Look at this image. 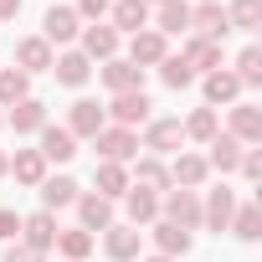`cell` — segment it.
I'll return each mask as SVG.
<instances>
[{"mask_svg":"<svg viewBox=\"0 0 262 262\" xmlns=\"http://www.w3.org/2000/svg\"><path fill=\"white\" fill-rule=\"evenodd\" d=\"M21 98H31V77L21 67H0V108H16Z\"/></svg>","mask_w":262,"mask_h":262,"instance_id":"cell-32","label":"cell"},{"mask_svg":"<svg viewBox=\"0 0 262 262\" xmlns=\"http://www.w3.org/2000/svg\"><path fill=\"white\" fill-rule=\"evenodd\" d=\"M165 57H170V41H165L155 26H144V31L128 36V62H134V67H160Z\"/></svg>","mask_w":262,"mask_h":262,"instance_id":"cell-7","label":"cell"},{"mask_svg":"<svg viewBox=\"0 0 262 262\" xmlns=\"http://www.w3.org/2000/svg\"><path fill=\"white\" fill-rule=\"evenodd\" d=\"M236 170H242V175H247V180L257 185V180H262V149H257V144H247V149H242V165H236Z\"/></svg>","mask_w":262,"mask_h":262,"instance_id":"cell-39","label":"cell"},{"mask_svg":"<svg viewBox=\"0 0 262 262\" xmlns=\"http://www.w3.org/2000/svg\"><path fill=\"white\" fill-rule=\"evenodd\" d=\"M155 31L170 41V36H185L190 31V6H185V0H165V6H160V16H155Z\"/></svg>","mask_w":262,"mask_h":262,"instance_id":"cell-26","label":"cell"},{"mask_svg":"<svg viewBox=\"0 0 262 262\" xmlns=\"http://www.w3.org/2000/svg\"><path fill=\"white\" fill-rule=\"evenodd\" d=\"M93 185H98L103 201H123V190H128V165H108V160H98Z\"/></svg>","mask_w":262,"mask_h":262,"instance_id":"cell-25","label":"cell"},{"mask_svg":"<svg viewBox=\"0 0 262 262\" xmlns=\"http://www.w3.org/2000/svg\"><path fill=\"white\" fill-rule=\"evenodd\" d=\"M128 185H139V190H155V195H165V190H170V170H165L155 155H144V160L134 165V175H128Z\"/></svg>","mask_w":262,"mask_h":262,"instance_id":"cell-27","label":"cell"},{"mask_svg":"<svg viewBox=\"0 0 262 262\" xmlns=\"http://www.w3.org/2000/svg\"><path fill=\"white\" fill-rule=\"evenodd\" d=\"M72 206H77V221H82V231H108V226H113V201H103L98 190L77 195Z\"/></svg>","mask_w":262,"mask_h":262,"instance_id":"cell-16","label":"cell"},{"mask_svg":"<svg viewBox=\"0 0 262 262\" xmlns=\"http://www.w3.org/2000/svg\"><path fill=\"white\" fill-rule=\"evenodd\" d=\"M236 82H242V88H257V82H262V47H242V57H236Z\"/></svg>","mask_w":262,"mask_h":262,"instance_id":"cell-37","label":"cell"},{"mask_svg":"<svg viewBox=\"0 0 262 262\" xmlns=\"http://www.w3.org/2000/svg\"><path fill=\"white\" fill-rule=\"evenodd\" d=\"M231 211H236V190H231V185H216V190L201 201V226L226 231V226H231Z\"/></svg>","mask_w":262,"mask_h":262,"instance_id":"cell-11","label":"cell"},{"mask_svg":"<svg viewBox=\"0 0 262 262\" xmlns=\"http://www.w3.org/2000/svg\"><path fill=\"white\" fill-rule=\"evenodd\" d=\"M206 149H211V155H206V165H211V170H221V175H231V170L242 165V149H247V144H236L231 134H216Z\"/></svg>","mask_w":262,"mask_h":262,"instance_id":"cell-28","label":"cell"},{"mask_svg":"<svg viewBox=\"0 0 262 262\" xmlns=\"http://www.w3.org/2000/svg\"><path fill=\"white\" fill-rule=\"evenodd\" d=\"M21 16V0H0V21H16Z\"/></svg>","mask_w":262,"mask_h":262,"instance_id":"cell-43","label":"cell"},{"mask_svg":"<svg viewBox=\"0 0 262 262\" xmlns=\"http://www.w3.org/2000/svg\"><path fill=\"white\" fill-rule=\"evenodd\" d=\"M82 36V16L72 11V6H52L47 16H41V41L47 47H67V41H77Z\"/></svg>","mask_w":262,"mask_h":262,"instance_id":"cell-3","label":"cell"},{"mask_svg":"<svg viewBox=\"0 0 262 262\" xmlns=\"http://www.w3.org/2000/svg\"><path fill=\"white\" fill-rule=\"evenodd\" d=\"M190 36H206V41H226L231 36V21H226L221 0H201V6H190Z\"/></svg>","mask_w":262,"mask_h":262,"instance_id":"cell-2","label":"cell"},{"mask_svg":"<svg viewBox=\"0 0 262 262\" xmlns=\"http://www.w3.org/2000/svg\"><path fill=\"white\" fill-rule=\"evenodd\" d=\"M149 236H155L160 257H185V252H190V242H195V236H190V231H180L175 221H155V231H149Z\"/></svg>","mask_w":262,"mask_h":262,"instance_id":"cell-31","label":"cell"},{"mask_svg":"<svg viewBox=\"0 0 262 262\" xmlns=\"http://www.w3.org/2000/svg\"><path fill=\"white\" fill-rule=\"evenodd\" d=\"M103 88L108 93H134V88H144V67H134L128 57H108L103 62Z\"/></svg>","mask_w":262,"mask_h":262,"instance_id":"cell-15","label":"cell"},{"mask_svg":"<svg viewBox=\"0 0 262 262\" xmlns=\"http://www.w3.org/2000/svg\"><path fill=\"white\" fill-rule=\"evenodd\" d=\"M57 252H62L67 262H82V257L93 252V231H82V226H72V231H57Z\"/></svg>","mask_w":262,"mask_h":262,"instance_id":"cell-36","label":"cell"},{"mask_svg":"<svg viewBox=\"0 0 262 262\" xmlns=\"http://www.w3.org/2000/svg\"><path fill=\"white\" fill-rule=\"evenodd\" d=\"M149 108H155V103H149V93H144V88H134V93H113V103H108L103 113H108L118 128H134V123H149Z\"/></svg>","mask_w":262,"mask_h":262,"instance_id":"cell-5","label":"cell"},{"mask_svg":"<svg viewBox=\"0 0 262 262\" xmlns=\"http://www.w3.org/2000/svg\"><path fill=\"white\" fill-rule=\"evenodd\" d=\"M6 262H47V252H31L26 242H11L6 247Z\"/></svg>","mask_w":262,"mask_h":262,"instance_id":"cell-41","label":"cell"},{"mask_svg":"<svg viewBox=\"0 0 262 262\" xmlns=\"http://www.w3.org/2000/svg\"><path fill=\"white\" fill-rule=\"evenodd\" d=\"M6 175H16L21 185H41V180H47V160H41V149H16Z\"/></svg>","mask_w":262,"mask_h":262,"instance_id":"cell-29","label":"cell"},{"mask_svg":"<svg viewBox=\"0 0 262 262\" xmlns=\"http://www.w3.org/2000/svg\"><path fill=\"white\" fill-rule=\"evenodd\" d=\"M103 123H108V113H103L93 98H77V103L67 108V134H72V139H98Z\"/></svg>","mask_w":262,"mask_h":262,"instance_id":"cell-9","label":"cell"},{"mask_svg":"<svg viewBox=\"0 0 262 262\" xmlns=\"http://www.w3.org/2000/svg\"><path fill=\"white\" fill-rule=\"evenodd\" d=\"M52 57H57V52H52L41 36H21V41H16V67H21L26 77H31V72H52Z\"/></svg>","mask_w":262,"mask_h":262,"instance_id":"cell-18","label":"cell"},{"mask_svg":"<svg viewBox=\"0 0 262 262\" xmlns=\"http://www.w3.org/2000/svg\"><path fill=\"white\" fill-rule=\"evenodd\" d=\"M123 211H128V226H149V221H160V195L128 185L123 190Z\"/></svg>","mask_w":262,"mask_h":262,"instance_id":"cell-20","label":"cell"},{"mask_svg":"<svg viewBox=\"0 0 262 262\" xmlns=\"http://www.w3.org/2000/svg\"><path fill=\"white\" fill-rule=\"evenodd\" d=\"M6 123L16 128V134H41V128H47V103H36V98H21V103L6 113Z\"/></svg>","mask_w":262,"mask_h":262,"instance_id":"cell-22","label":"cell"},{"mask_svg":"<svg viewBox=\"0 0 262 262\" xmlns=\"http://www.w3.org/2000/svg\"><path fill=\"white\" fill-rule=\"evenodd\" d=\"M236 98H242V82H236V72H226V67L206 72V108H221V103H236Z\"/></svg>","mask_w":262,"mask_h":262,"instance_id":"cell-24","label":"cell"},{"mask_svg":"<svg viewBox=\"0 0 262 262\" xmlns=\"http://www.w3.org/2000/svg\"><path fill=\"white\" fill-rule=\"evenodd\" d=\"M160 82L180 93V88H190V82H195V72L185 67V57H165V62H160Z\"/></svg>","mask_w":262,"mask_h":262,"instance_id":"cell-38","label":"cell"},{"mask_svg":"<svg viewBox=\"0 0 262 262\" xmlns=\"http://www.w3.org/2000/svg\"><path fill=\"white\" fill-rule=\"evenodd\" d=\"M52 72H57L62 88H82V82L93 77V62H88L82 52H62V57H52Z\"/></svg>","mask_w":262,"mask_h":262,"instance_id":"cell-23","label":"cell"},{"mask_svg":"<svg viewBox=\"0 0 262 262\" xmlns=\"http://www.w3.org/2000/svg\"><path fill=\"white\" fill-rule=\"evenodd\" d=\"M149 6H165V0H149Z\"/></svg>","mask_w":262,"mask_h":262,"instance_id":"cell-46","label":"cell"},{"mask_svg":"<svg viewBox=\"0 0 262 262\" xmlns=\"http://www.w3.org/2000/svg\"><path fill=\"white\" fill-rule=\"evenodd\" d=\"M36 149H41V160H47V165H67V160L77 155V139L67 134V128L47 123V128H41V144H36Z\"/></svg>","mask_w":262,"mask_h":262,"instance_id":"cell-21","label":"cell"},{"mask_svg":"<svg viewBox=\"0 0 262 262\" xmlns=\"http://www.w3.org/2000/svg\"><path fill=\"white\" fill-rule=\"evenodd\" d=\"M108 6H113V0H77L72 11H77L82 21H103V16H108Z\"/></svg>","mask_w":262,"mask_h":262,"instance_id":"cell-40","label":"cell"},{"mask_svg":"<svg viewBox=\"0 0 262 262\" xmlns=\"http://www.w3.org/2000/svg\"><path fill=\"white\" fill-rule=\"evenodd\" d=\"M57 216L52 211H36V216H21V242L31 247V252H52L57 247Z\"/></svg>","mask_w":262,"mask_h":262,"instance_id":"cell-12","label":"cell"},{"mask_svg":"<svg viewBox=\"0 0 262 262\" xmlns=\"http://www.w3.org/2000/svg\"><path fill=\"white\" fill-rule=\"evenodd\" d=\"M144 262H175V257H160V252H155V257H144Z\"/></svg>","mask_w":262,"mask_h":262,"instance_id":"cell-45","label":"cell"},{"mask_svg":"<svg viewBox=\"0 0 262 262\" xmlns=\"http://www.w3.org/2000/svg\"><path fill=\"white\" fill-rule=\"evenodd\" d=\"M6 170H11V155H6V149H0V175H6Z\"/></svg>","mask_w":262,"mask_h":262,"instance_id":"cell-44","label":"cell"},{"mask_svg":"<svg viewBox=\"0 0 262 262\" xmlns=\"http://www.w3.org/2000/svg\"><path fill=\"white\" fill-rule=\"evenodd\" d=\"M139 247H144V231H139V226H128V221H113V226L103 231V252H108L113 262H134Z\"/></svg>","mask_w":262,"mask_h":262,"instance_id":"cell-6","label":"cell"},{"mask_svg":"<svg viewBox=\"0 0 262 262\" xmlns=\"http://www.w3.org/2000/svg\"><path fill=\"white\" fill-rule=\"evenodd\" d=\"M36 190H41V206H47V211H57V206H72V201L82 195L72 175H47V180H41Z\"/></svg>","mask_w":262,"mask_h":262,"instance_id":"cell-30","label":"cell"},{"mask_svg":"<svg viewBox=\"0 0 262 262\" xmlns=\"http://www.w3.org/2000/svg\"><path fill=\"white\" fill-rule=\"evenodd\" d=\"M108 16H113V31H118V36H123V31L134 36V31L149 26V0H113Z\"/></svg>","mask_w":262,"mask_h":262,"instance_id":"cell-17","label":"cell"},{"mask_svg":"<svg viewBox=\"0 0 262 262\" xmlns=\"http://www.w3.org/2000/svg\"><path fill=\"white\" fill-rule=\"evenodd\" d=\"M180 144H185L180 118H149V128H144V149H155V160H160V155H180Z\"/></svg>","mask_w":262,"mask_h":262,"instance_id":"cell-8","label":"cell"},{"mask_svg":"<svg viewBox=\"0 0 262 262\" xmlns=\"http://www.w3.org/2000/svg\"><path fill=\"white\" fill-rule=\"evenodd\" d=\"M160 211H165V221H175L180 231H195V226H201V195H195V190H175V185H170V190L160 195Z\"/></svg>","mask_w":262,"mask_h":262,"instance_id":"cell-4","label":"cell"},{"mask_svg":"<svg viewBox=\"0 0 262 262\" xmlns=\"http://www.w3.org/2000/svg\"><path fill=\"white\" fill-rule=\"evenodd\" d=\"M0 242H21V216L16 211H0Z\"/></svg>","mask_w":262,"mask_h":262,"instance_id":"cell-42","label":"cell"},{"mask_svg":"<svg viewBox=\"0 0 262 262\" xmlns=\"http://www.w3.org/2000/svg\"><path fill=\"white\" fill-rule=\"evenodd\" d=\"M226 21H231V31H257L262 26V0H231Z\"/></svg>","mask_w":262,"mask_h":262,"instance_id":"cell-35","label":"cell"},{"mask_svg":"<svg viewBox=\"0 0 262 262\" xmlns=\"http://www.w3.org/2000/svg\"><path fill=\"white\" fill-rule=\"evenodd\" d=\"M0 123H6V113H0Z\"/></svg>","mask_w":262,"mask_h":262,"instance_id":"cell-47","label":"cell"},{"mask_svg":"<svg viewBox=\"0 0 262 262\" xmlns=\"http://www.w3.org/2000/svg\"><path fill=\"white\" fill-rule=\"evenodd\" d=\"M93 144H98V155L108 165H128V160L139 155V134H134V128H118V123H103Z\"/></svg>","mask_w":262,"mask_h":262,"instance_id":"cell-1","label":"cell"},{"mask_svg":"<svg viewBox=\"0 0 262 262\" xmlns=\"http://www.w3.org/2000/svg\"><path fill=\"white\" fill-rule=\"evenodd\" d=\"M82 57L88 62H108V57H118V31L113 26H103V21H93V26H82Z\"/></svg>","mask_w":262,"mask_h":262,"instance_id":"cell-13","label":"cell"},{"mask_svg":"<svg viewBox=\"0 0 262 262\" xmlns=\"http://www.w3.org/2000/svg\"><path fill=\"white\" fill-rule=\"evenodd\" d=\"M180 128H185V139H195V144H211V139L221 134V123H216V108H195V113H190Z\"/></svg>","mask_w":262,"mask_h":262,"instance_id":"cell-33","label":"cell"},{"mask_svg":"<svg viewBox=\"0 0 262 262\" xmlns=\"http://www.w3.org/2000/svg\"><path fill=\"white\" fill-rule=\"evenodd\" d=\"M206 175H211L206 155H190V149H180V155H175V165H170V185H175V190H201V185H206Z\"/></svg>","mask_w":262,"mask_h":262,"instance_id":"cell-10","label":"cell"},{"mask_svg":"<svg viewBox=\"0 0 262 262\" xmlns=\"http://www.w3.org/2000/svg\"><path fill=\"white\" fill-rule=\"evenodd\" d=\"M180 57H185V67H190L195 77H206V72H216V67H221V41H206V36H190Z\"/></svg>","mask_w":262,"mask_h":262,"instance_id":"cell-19","label":"cell"},{"mask_svg":"<svg viewBox=\"0 0 262 262\" xmlns=\"http://www.w3.org/2000/svg\"><path fill=\"white\" fill-rule=\"evenodd\" d=\"M236 144H262V108L257 103H231V128Z\"/></svg>","mask_w":262,"mask_h":262,"instance_id":"cell-14","label":"cell"},{"mask_svg":"<svg viewBox=\"0 0 262 262\" xmlns=\"http://www.w3.org/2000/svg\"><path fill=\"white\" fill-rule=\"evenodd\" d=\"M226 231H236L242 242H257V236H262V211H257V201L236 206V211H231V226H226Z\"/></svg>","mask_w":262,"mask_h":262,"instance_id":"cell-34","label":"cell"}]
</instances>
